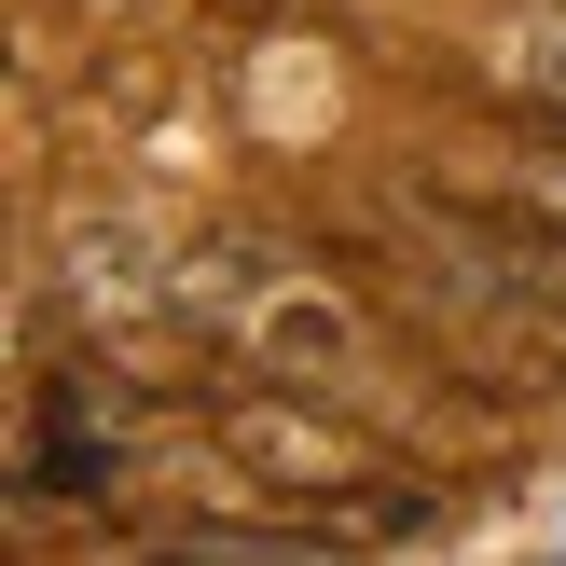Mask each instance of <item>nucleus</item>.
Masks as SVG:
<instances>
[{
	"instance_id": "nucleus-3",
	"label": "nucleus",
	"mask_w": 566,
	"mask_h": 566,
	"mask_svg": "<svg viewBox=\"0 0 566 566\" xmlns=\"http://www.w3.org/2000/svg\"><path fill=\"white\" fill-rule=\"evenodd\" d=\"M221 457L249 470V484L304 497L318 525H346V539H387V525H429V484H415L387 442H359L346 415H318V387H249V401H221Z\"/></svg>"
},
{
	"instance_id": "nucleus-4",
	"label": "nucleus",
	"mask_w": 566,
	"mask_h": 566,
	"mask_svg": "<svg viewBox=\"0 0 566 566\" xmlns=\"http://www.w3.org/2000/svg\"><path fill=\"white\" fill-rule=\"evenodd\" d=\"M28 497H97L111 484V415H97V387L83 374H42L28 387Z\"/></svg>"
},
{
	"instance_id": "nucleus-1",
	"label": "nucleus",
	"mask_w": 566,
	"mask_h": 566,
	"mask_svg": "<svg viewBox=\"0 0 566 566\" xmlns=\"http://www.w3.org/2000/svg\"><path fill=\"white\" fill-rule=\"evenodd\" d=\"M401 276H415V304L470 346L484 387H566V221L415 193L401 208Z\"/></svg>"
},
{
	"instance_id": "nucleus-5",
	"label": "nucleus",
	"mask_w": 566,
	"mask_h": 566,
	"mask_svg": "<svg viewBox=\"0 0 566 566\" xmlns=\"http://www.w3.org/2000/svg\"><path fill=\"white\" fill-rule=\"evenodd\" d=\"M497 70H512L525 111H566V0H525V14L497 28Z\"/></svg>"
},
{
	"instance_id": "nucleus-6",
	"label": "nucleus",
	"mask_w": 566,
	"mask_h": 566,
	"mask_svg": "<svg viewBox=\"0 0 566 566\" xmlns=\"http://www.w3.org/2000/svg\"><path fill=\"white\" fill-rule=\"evenodd\" d=\"M512 208L566 221V111H553V125H525V138H512Z\"/></svg>"
},
{
	"instance_id": "nucleus-2",
	"label": "nucleus",
	"mask_w": 566,
	"mask_h": 566,
	"mask_svg": "<svg viewBox=\"0 0 566 566\" xmlns=\"http://www.w3.org/2000/svg\"><path fill=\"white\" fill-rule=\"evenodd\" d=\"M180 332L221 359H249V374H291V387H346L359 359H374V332H359V304L332 291L304 249H263V235H221L180 263Z\"/></svg>"
}]
</instances>
